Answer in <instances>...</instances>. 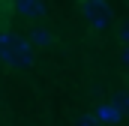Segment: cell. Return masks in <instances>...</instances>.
<instances>
[{
    "instance_id": "1",
    "label": "cell",
    "mask_w": 129,
    "mask_h": 126,
    "mask_svg": "<svg viewBox=\"0 0 129 126\" xmlns=\"http://www.w3.org/2000/svg\"><path fill=\"white\" fill-rule=\"evenodd\" d=\"M81 15L93 30H105L111 24V18H114L108 0H81Z\"/></svg>"
},
{
    "instance_id": "2",
    "label": "cell",
    "mask_w": 129,
    "mask_h": 126,
    "mask_svg": "<svg viewBox=\"0 0 129 126\" xmlns=\"http://www.w3.org/2000/svg\"><path fill=\"white\" fill-rule=\"evenodd\" d=\"M9 66H12V69H27V66H30L33 63V45L30 42H27V39H21V36H18V39H15V45H12V54H9Z\"/></svg>"
},
{
    "instance_id": "3",
    "label": "cell",
    "mask_w": 129,
    "mask_h": 126,
    "mask_svg": "<svg viewBox=\"0 0 129 126\" xmlns=\"http://www.w3.org/2000/svg\"><path fill=\"white\" fill-rule=\"evenodd\" d=\"M93 117L99 120V126H117L120 120H123V111H120L114 102H102V105H96Z\"/></svg>"
},
{
    "instance_id": "4",
    "label": "cell",
    "mask_w": 129,
    "mask_h": 126,
    "mask_svg": "<svg viewBox=\"0 0 129 126\" xmlns=\"http://www.w3.org/2000/svg\"><path fill=\"white\" fill-rule=\"evenodd\" d=\"M15 9L24 18H42L45 15V0H15Z\"/></svg>"
},
{
    "instance_id": "5",
    "label": "cell",
    "mask_w": 129,
    "mask_h": 126,
    "mask_svg": "<svg viewBox=\"0 0 129 126\" xmlns=\"http://www.w3.org/2000/svg\"><path fill=\"white\" fill-rule=\"evenodd\" d=\"M27 42H30V45H36V48H48V45L54 42V36H51V30H45V27H33Z\"/></svg>"
},
{
    "instance_id": "6",
    "label": "cell",
    "mask_w": 129,
    "mask_h": 126,
    "mask_svg": "<svg viewBox=\"0 0 129 126\" xmlns=\"http://www.w3.org/2000/svg\"><path fill=\"white\" fill-rule=\"evenodd\" d=\"M15 33H0V60L6 63L9 60V54H12V45H15Z\"/></svg>"
},
{
    "instance_id": "7",
    "label": "cell",
    "mask_w": 129,
    "mask_h": 126,
    "mask_svg": "<svg viewBox=\"0 0 129 126\" xmlns=\"http://www.w3.org/2000/svg\"><path fill=\"white\" fill-rule=\"evenodd\" d=\"M114 105L123 111V117L129 114V93H117V99H114Z\"/></svg>"
},
{
    "instance_id": "8",
    "label": "cell",
    "mask_w": 129,
    "mask_h": 126,
    "mask_svg": "<svg viewBox=\"0 0 129 126\" xmlns=\"http://www.w3.org/2000/svg\"><path fill=\"white\" fill-rule=\"evenodd\" d=\"M117 39H120V45H123V48L129 45V21H123V24H120V30H117Z\"/></svg>"
},
{
    "instance_id": "9",
    "label": "cell",
    "mask_w": 129,
    "mask_h": 126,
    "mask_svg": "<svg viewBox=\"0 0 129 126\" xmlns=\"http://www.w3.org/2000/svg\"><path fill=\"white\" fill-rule=\"evenodd\" d=\"M75 126H99V120L93 117V114H84V117H78V120H75Z\"/></svg>"
},
{
    "instance_id": "10",
    "label": "cell",
    "mask_w": 129,
    "mask_h": 126,
    "mask_svg": "<svg viewBox=\"0 0 129 126\" xmlns=\"http://www.w3.org/2000/svg\"><path fill=\"white\" fill-rule=\"evenodd\" d=\"M120 63H123V66H126V69H129V45H126V48H123V51H120Z\"/></svg>"
}]
</instances>
